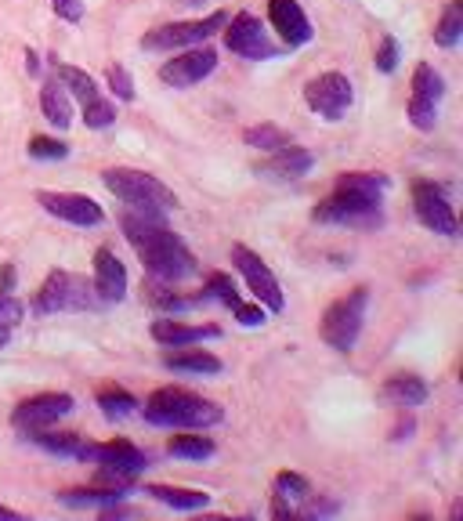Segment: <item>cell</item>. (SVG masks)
<instances>
[{"label":"cell","instance_id":"cell-37","mask_svg":"<svg viewBox=\"0 0 463 521\" xmlns=\"http://www.w3.org/2000/svg\"><path fill=\"white\" fill-rule=\"evenodd\" d=\"M398 55H402V51H398V40L388 33V37H380V44H377V58H373V62H377L380 73H388V76H391V73H395V69H398Z\"/></svg>","mask_w":463,"mask_h":521},{"label":"cell","instance_id":"cell-29","mask_svg":"<svg viewBox=\"0 0 463 521\" xmlns=\"http://www.w3.org/2000/svg\"><path fill=\"white\" fill-rule=\"evenodd\" d=\"M460 37H463V4L453 0V4L442 11V19H438V26H435V44L445 51H453L456 44H460Z\"/></svg>","mask_w":463,"mask_h":521},{"label":"cell","instance_id":"cell-2","mask_svg":"<svg viewBox=\"0 0 463 521\" xmlns=\"http://www.w3.org/2000/svg\"><path fill=\"white\" fill-rule=\"evenodd\" d=\"M145 420L156 427H174V431H207V427L225 420V409L210 398L196 395L185 388H160L145 398V406H138Z\"/></svg>","mask_w":463,"mask_h":521},{"label":"cell","instance_id":"cell-16","mask_svg":"<svg viewBox=\"0 0 463 521\" xmlns=\"http://www.w3.org/2000/svg\"><path fill=\"white\" fill-rule=\"evenodd\" d=\"M73 406H76V398L69 395V391H44V395H33L26 398V402H19L15 413H11V424L26 435V431H37V427L58 424L62 417L73 413Z\"/></svg>","mask_w":463,"mask_h":521},{"label":"cell","instance_id":"cell-20","mask_svg":"<svg viewBox=\"0 0 463 521\" xmlns=\"http://www.w3.org/2000/svg\"><path fill=\"white\" fill-rule=\"evenodd\" d=\"M214 337H221L218 326H189L171 319V315H160V319L152 323V341L163 344V348H189V344L214 341Z\"/></svg>","mask_w":463,"mask_h":521},{"label":"cell","instance_id":"cell-18","mask_svg":"<svg viewBox=\"0 0 463 521\" xmlns=\"http://www.w3.org/2000/svg\"><path fill=\"white\" fill-rule=\"evenodd\" d=\"M91 286H95V294H98V301H102V304H120L123 297H127V286H131V279H127V268H123V261L116 257V250H109V247H98L95 250Z\"/></svg>","mask_w":463,"mask_h":521},{"label":"cell","instance_id":"cell-6","mask_svg":"<svg viewBox=\"0 0 463 521\" xmlns=\"http://www.w3.org/2000/svg\"><path fill=\"white\" fill-rule=\"evenodd\" d=\"M312 221L322 225H344V228H380L384 225V199L362 196V192L337 189L326 199H319V207L312 210Z\"/></svg>","mask_w":463,"mask_h":521},{"label":"cell","instance_id":"cell-25","mask_svg":"<svg viewBox=\"0 0 463 521\" xmlns=\"http://www.w3.org/2000/svg\"><path fill=\"white\" fill-rule=\"evenodd\" d=\"M26 438L33 446L48 449V453L58 456H76L80 446H84V438L73 435V431H51V427H37V431H26Z\"/></svg>","mask_w":463,"mask_h":521},{"label":"cell","instance_id":"cell-42","mask_svg":"<svg viewBox=\"0 0 463 521\" xmlns=\"http://www.w3.org/2000/svg\"><path fill=\"white\" fill-rule=\"evenodd\" d=\"M26 73H33V76L40 73V58H37V51H26Z\"/></svg>","mask_w":463,"mask_h":521},{"label":"cell","instance_id":"cell-19","mask_svg":"<svg viewBox=\"0 0 463 521\" xmlns=\"http://www.w3.org/2000/svg\"><path fill=\"white\" fill-rule=\"evenodd\" d=\"M315 167V156L301 145H283V149H275L268 160H261L254 167L257 174H265V178L275 181H293V178H304V174Z\"/></svg>","mask_w":463,"mask_h":521},{"label":"cell","instance_id":"cell-8","mask_svg":"<svg viewBox=\"0 0 463 521\" xmlns=\"http://www.w3.org/2000/svg\"><path fill=\"white\" fill-rule=\"evenodd\" d=\"M228 22V11H210L203 19L189 22H167V26L149 29L142 37L145 51H181V48H196V44H207L214 33H221V26Z\"/></svg>","mask_w":463,"mask_h":521},{"label":"cell","instance_id":"cell-24","mask_svg":"<svg viewBox=\"0 0 463 521\" xmlns=\"http://www.w3.org/2000/svg\"><path fill=\"white\" fill-rule=\"evenodd\" d=\"M163 366L174 373H196V377H214L225 370L218 355H210V351H178V355H167Z\"/></svg>","mask_w":463,"mask_h":521},{"label":"cell","instance_id":"cell-44","mask_svg":"<svg viewBox=\"0 0 463 521\" xmlns=\"http://www.w3.org/2000/svg\"><path fill=\"white\" fill-rule=\"evenodd\" d=\"M189 4H203V0H189Z\"/></svg>","mask_w":463,"mask_h":521},{"label":"cell","instance_id":"cell-40","mask_svg":"<svg viewBox=\"0 0 463 521\" xmlns=\"http://www.w3.org/2000/svg\"><path fill=\"white\" fill-rule=\"evenodd\" d=\"M272 518H279V521H290V518H297V511H293L290 503H286L279 493H272Z\"/></svg>","mask_w":463,"mask_h":521},{"label":"cell","instance_id":"cell-39","mask_svg":"<svg viewBox=\"0 0 463 521\" xmlns=\"http://www.w3.org/2000/svg\"><path fill=\"white\" fill-rule=\"evenodd\" d=\"M51 11H55L62 22H80L84 19V0H51Z\"/></svg>","mask_w":463,"mask_h":521},{"label":"cell","instance_id":"cell-36","mask_svg":"<svg viewBox=\"0 0 463 521\" xmlns=\"http://www.w3.org/2000/svg\"><path fill=\"white\" fill-rule=\"evenodd\" d=\"M105 84H109V91L116 95V102H134V80H131V73L120 66V62H113V66L105 69Z\"/></svg>","mask_w":463,"mask_h":521},{"label":"cell","instance_id":"cell-10","mask_svg":"<svg viewBox=\"0 0 463 521\" xmlns=\"http://www.w3.org/2000/svg\"><path fill=\"white\" fill-rule=\"evenodd\" d=\"M304 105L326 124H341L355 105V87L344 73H319L304 84Z\"/></svg>","mask_w":463,"mask_h":521},{"label":"cell","instance_id":"cell-38","mask_svg":"<svg viewBox=\"0 0 463 521\" xmlns=\"http://www.w3.org/2000/svg\"><path fill=\"white\" fill-rule=\"evenodd\" d=\"M232 312H236V323L250 326V330H254V326H265V319H268V308H265V304H257V301L254 304L239 301Z\"/></svg>","mask_w":463,"mask_h":521},{"label":"cell","instance_id":"cell-15","mask_svg":"<svg viewBox=\"0 0 463 521\" xmlns=\"http://www.w3.org/2000/svg\"><path fill=\"white\" fill-rule=\"evenodd\" d=\"M37 207H44V214L66 221L76 228H98L105 221V210L98 199L84 196V192H37Z\"/></svg>","mask_w":463,"mask_h":521},{"label":"cell","instance_id":"cell-35","mask_svg":"<svg viewBox=\"0 0 463 521\" xmlns=\"http://www.w3.org/2000/svg\"><path fill=\"white\" fill-rule=\"evenodd\" d=\"M26 152L33 160H66L69 156V145L58 142V138H48V134H33L26 145Z\"/></svg>","mask_w":463,"mask_h":521},{"label":"cell","instance_id":"cell-31","mask_svg":"<svg viewBox=\"0 0 463 521\" xmlns=\"http://www.w3.org/2000/svg\"><path fill=\"white\" fill-rule=\"evenodd\" d=\"M243 142L250 145V149L275 152V149H283V145H290V131H283V127H275V124H254L243 131Z\"/></svg>","mask_w":463,"mask_h":521},{"label":"cell","instance_id":"cell-21","mask_svg":"<svg viewBox=\"0 0 463 521\" xmlns=\"http://www.w3.org/2000/svg\"><path fill=\"white\" fill-rule=\"evenodd\" d=\"M40 113L58 131H66L73 124V98H69V91L58 80H48V84L40 87Z\"/></svg>","mask_w":463,"mask_h":521},{"label":"cell","instance_id":"cell-43","mask_svg":"<svg viewBox=\"0 0 463 521\" xmlns=\"http://www.w3.org/2000/svg\"><path fill=\"white\" fill-rule=\"evenodd\" d=\"M0 518H4V521H15V518H19V511H11V507H4V503H0Z\"/></svg>","mask_w":463,"mask_h":521},{"label":"cell","instance_id":"cell-9","mask_svg":"<svg viewBox=\"0 0 463 521\" xmlns=\"http://www.w3.org/2000/svg\"><path fill=\"white\" fill-rule=\"evenodd\" d=\"M442 98H445V80L431 62H416L413 80H409V124L416 131H435L438 116H442Z\"/></svg>","mask_w":463,"mask_h":521},{"label":"cell","instance_id":"cell-28","mask_svg":"<svg viewBox=\"0 0 463 521\" xmlns=\"http://www.w3.org/2000/svg\"><path fill=\"white\" fill-rule=\"evenodd\" d=\"M272 493H279L283 496L286 503H290L293 511L301 514V507L308 500H312V482H308V478H304V474H297V471H279L275 474V489Z\"/></svg>","mask_w":463,"mask_h":521},{"label":"cell","instance_id":"cell-12","mask_svg":"<svg viewBox=\"0 0 463 521\" xmlns=\"http://www.w3.org/2000/svg\"><path fill=\"white\" fill-rule=\"evenodd\" d=\"M232 268L246 279V286H250V294H254L257 304H265L268 312H283L286 308L283 286H279L272 268L265 265V257L254 254V250L243 247V243H236V247H232Z\"/></svg>","mask_w":463,"mask_h":521},{"label":"cell","instance_id":"cell-23","mask_svg":"<svg viewBox=\"0 0 463 521\" xmlns=\"http://www.w3.org/2000/svg\"><path fill=\"white\" fill-rule=\"evenodd\" d=\"M145 496H152L163 507H174V511H203L210 503V493H203V489H181V485H145Z\"/></svg>","mask_w":463,"mask_h":521},{"label":"cell","instance_id":"cell-30","mask_svg":"<svg viewBox=\"0 0 463 521\" xmlns=\"http://www.w3.org/2000/svg\"><path fill=\"white\" fill-rule=\"evenodd\" d=\"M207 301H218V304H225V308H236L243 297H239L236 283H232V275L210 272L207 283H203V294H199V304H207Z\"/></svg>","mask_w":463,"mask_h":521},{"label":"cell","instance_id":"cell-32","mask_svg":"<svg viewBox=\"0 0 463 521\" xmlns=\"http://www.w3.org/2000/svg\"><path fill=\"white\" fill-rule=\"evenodd\" d=\"M138 406H142V402H138L131 391H123V388H102V391H98V409H102L109 420L131 417Z\"/></svg>","mask_w":463,"mask_h":521},{"label":"cell","instance_id":"cell-7","mask_svg":"<svg viewBox=\"0 0 463 521\" xmlns=\"http://www.w3.org/2000/svg\"><path fill=\"white\" fill-rule=\"evenodd\" d=\"M55 80L66 87L69 98L80 102V109H84V124L91 127V131H105V127L116 124V102L98 91V80L91 73H84V69H76V66H69V62H58L55 58Z\"/></svg>","mask_w":463,"mask_h":521},{"label":"cell","instance_id":"cell-5","mask_svg":"<svg viewBox=\"0 0 463 521\" xmlns=\"http://www.w3.org/2000/svg\"><path fill=\"white\" fill-rule=\"evenodd\" d=\"M98 304L102 301H98L95 286L87 283L84 275L55 268V272L40 283L33 308H37L40 315H58V312H95Z\"/></svg>","mask_w":463,"mask_h":521},{"label":"cell","instance_id":"cell-27","mask_svg":"<svg viewBox=\"0 0 463 521\" xmlns=\"http://www.w3.org/2000/svg\"><path fill=\"white\" fill-rule=\"evenodd\" d=\"M167 453L178 456V460H210V456L218 453V446L203 431H189V435H174L167 442Z\"/></svg>","mask_w":463,"mask_h":521},{"label":"cell","instance_id":"cell-3","mask_svg":"<svg viewBox=\"0 0 463 521\" xmlns=\"http://www.w3.org/2000/svg\"><path fill=\"white\" fill-rule=\"evenodd\" d=\"M102 185L113 192L120 203L138 210V214H156V218H163L167 210L178 207L174 189H167L156 174L138 171V167H109V171H102Z\"/></svg>","mask_w":463,"mask_h":521},{"label":"cell","instance_id":"cell-1","mask_svg":"<svg viewBox=\"0 0 463 521\" xmlns=\"http://www.w3.org/2000/svg\"><path fill=\"white\" fill-rule=\"evenodd\" d=\"M120 228L152 279H160V283H181V279H189V275L199 272V261L196 254L185 247V239H181L178 232H171V228L163 225V218H156V214L127 210L120 218Z\"/></svg>","mask_w":463,"mask_h":521},{"label":"cell","instance_id":"cell-4","mask_svg":"<svg viewBox=\"0 0 463 521\" xmlns=\"http://www.w3.org/2000/svg\"><path fill=\"white\" fill-rule=\"evenodd\" d=\"M366 312H369V286H355L351 294L337 297V301L326 308L319 323V337L330 344L333 351H355L362 337V326H366Z\"/></svg>","mask_w":463,"mask_h":521},{"label":"cell","instance_id":"cell-26","mask_svg":"<svg viewBox=\"0 0 463 521\" xmlns=\"http://www.w3.org/2000/svg\"><path fill=\"white\" fill-rule=\"evenodd\" d=\"M131 489H120V485H91V489H69L62 493V503H73V507H109V503H123V496Z\"/></svg>","mask_w":463,"mask_h":521},{"label":"cell","instance_id":"cell-41","mask_svg":"<svg viewBox=\"0 0 463 521\" xmlns=\"http://www.w3.org/2000/svg\"><path fill=\"white\" fill-rule=\"evenodd\" d=\"M0 290H4V294H11V290H15V265L0 268Z\"/></svg>","mask_w":463,"mask_h":521},{"label":"cell","instance_id":"cell-17","mask_svg":"<svg viewBox=\"0 0 463 521\" xmlns=\"http://www.w3.org/2000/svg\"><path fill=\"white\" fill-rule=\"evenodd\" d=\"M268 26L275 29V37L283 40L286 51L304 48L315 37L312 19L304 15V8L297 0H268Z\"/></svg>","mask_w":463,"mask_h":521},{"label":"cell","instance_id":"cell-13","mask_svg":"<svg viewBox=\"0 0 463 521\" xmlns=\"http://www.w3.org/2000/svg\"><path fill=\"white\" fill-rule=\"evenodd\" d=\"M214 69H218V51L210 44H196V48L174 51L160 66V80L167 87H174V91H189V87L203 84Z\"/></svg>","mask_w":463,"mask_h":521},{"label":"cell","instance_id":"cell-22","mask_svg":"<svg viewBox=\"0 0 463 521\" xmlns=\"http://www.w3.org/2000/svg\"><path fill=\"white\" fill-rule=\"evenodd\" d=\"M384 398L398 409H416L427 402V384L424 377H416V373H395V377L384 384Z\"/></svg>","mask_w":463,"mask_h":521},{"label":"cell","instance_id":"cell-34","mask_svg":"<svg viewBox=\"0 0 463 521\" xmlns=\"http://www.w3.org/2000/svg\"><path fill=\"white\" fill-rule=\"evenodd\" d=\"M149 304L156 308V312L174 315V312H189L192 304H199V301H189V297L174 294V290H167V286L156 279V283H149Z\"/></svg>","mask_w":463,"mask_h":521},{"label":"cell","instance_id":"cell-11","mask_svg":"<svg viewBox=\"0 0 463 521\" xmlns=\"http://www.w3.org/2000/svg\"><path fill=\"white\" fill-rule=\"evenodd\" d=\"M221 40H225V48L232 51V55L246 58V62H268V58L286 51V48H279V44H272V37L265 33L261 19L250 15V11L232 15V19L221 26Z\"/></svg>","mask_w":463,"mask_h":521},{"label":"cell","instance_id":"cell-14","mask_svg":"<svg viewBox=\"0 0 463 521\" xmlns=\"http://www.w3.org/2000/svg\"><path fill=\"white\" fill-rule=\"evenodd\" d=\"M413 214L424 228H431L435 236H460V221H456V210L445 196L442 185L435 181H416L413 185Z\"/></svg>","mask_w":463,"mask_h":521},{"label":"cell","instance_id":"cell-33","mask_svg":"<svg viewBox=\"0 0 463 521\" xmlns=\"http://www.w3.org/2000/svg\"><path fill=\"white\" fill-rule=\"evenodd\" d=\"M22 319H26V308H22L19 297H11L0 290V348H8Z\"/></svg>","mask_w":463,"mask_h":521}]
</instances>
